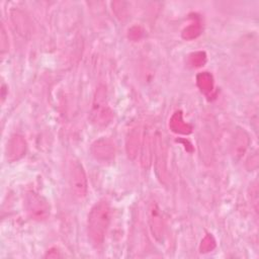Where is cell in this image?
<instances>
[{
    "instance_id": "7a4b0ae2",
    "label": "cell",
    "mask_w": 259,
    "mask_h": 259,
    "mask_svg": "<svg viewBox=\"0 0 259 259\" xmlns=\"http://www.w3.org/2000/svg\"><path fill=\"white\" fill-rule=\"evenodd\" d=\"M113 119V111L109 106L106 88L102 85L96 88L91 109L90 120L96 127H106Z\"/></svg>"
},
{
    "instance_id": "5b68a950",
    "label": "cell",
    "mask_w": 259,
    "mask_h": 259,
    "mask_svg": "<svg viewBox=\"0 0 259 259\" xmlns=\"http://www.w3.org/2000/svg\"><path fill=\"white\" fill-rule=\"evenodd\" d=\"M148 223L152 236L158 242L164 240L165 234V223L163 219V213L156 201H151L148 205Z\"/></svg>"
},
{
    "instance_id": "277c9868",
    "label": "cell",
    "mask_w": 259,
    "mask_h": 259,
    "mask_svg": "<svg viewBox=\"0 0 259 259\" xmlns=\"http://www.w3.org/2000/svg\"><path fill=\"white\" fill-rule=\"evenodd\" d=\"M69 177L72 193L77 199L82 200L83 198L86 197L88 190L87 177L82 164H80L78 161L72 162Z\"/></svg>"
},
{
    "instance_id": "9c48e42d",
    "label": "cell",
    "mask_w": 259,
    "mask_h": 259,
    "mask_svg": "<svg viewBox=\"0 0 259 259\" xmlns=\"http://www.w3.org/2000/svg\"><path fill=\"white\" fill-rule=\"evenodd\" d=\"M26 150L24 139L19 135H14L10 138L6 147V158L8 161L13 162L20 159Z\"/></svg>"
},
{
    "instance_id": "3957f363",
    "label": "cell",
    "mask_w": 259,
    "mask_h": 259,
    "mask_svg": "<svg viewBox=\"0 0 259 259\" xmlns=\"http://www.w3.org/2000/svg\"><path fill=\"white\" fill-rule=\"evenodd\" d=\"M24 208L28 218L35 222L46 221L51 212L48 200L34 191L26 193L24 197Z\"/></svg>"
},
{
    "instance_id": "7c38bea8",
    "label": "cell",
    "mask_w": 259,
    "mask_h": 259,
    "mask_svg": "<svg viewBox=\"0 0 259 259\" xmlns=\"http://www.w3.org/2000/svg\"><path fill=\"white\" fill-rule=\"evenodd\" d=\"M139 131L137 128H133L128 132L126 138V154L131 160H135L138 154L139 149Z\"/></svg>"
},
{
    "instance_id": "2e32d148",
    "label": "cell",
    "mask_w": 259,
    "mask_h": 259,
    "mask_svg": "<svg viewBox=\"0 0 259 259\" xmlns=\"http://www.w3.org/2000/svg\"><path fill=\"white\" fill-rule=\"evenodd\" d=\"M215 248V240L214 238L210 235L207 234L203 237V239L200 242L199 245V251L201 253H208L210 251H212Z\"/></svg>"
},
{
    "instance_id": "5bb4252c",
    "label": "cell",
    "mask_w": 259,
    "mask_h": 259,
    "mask_svg": "<svg viewBox=\"0 0 259 259\" xmlns=\"http://www.w3.org/2000/svg\"><path fill=\"white\" fill-rule=\"evenodd\" d=\"M258 180H254L249 188H248V197L251 201V204L256 212H258V201H259V188H258Z\"/></svg>"
},
{
    "instance_id": "52a82bcc",
    "label": "cell",
    "mask_w": 259,
    "mask_h": 259,
    "mask_svg": "<svg viewBox=\"0 0 259 259\" xmlns=\"http://www.w3.org/2000/svg\"><path fill=\"white\" fill-rule=\"evenodd\" d=\"M250 140L248 134L243 128H237L231 143V155L234 161H238L246 153Z\"/></svg>"
},
{
    "instance_id": "9a60e30c",
    "label": "cell",
    "mask_w": 259,
    "mask_h": 259,
    "mask_svg": "<svg viewBox=\"0 0 259 259\" xmlns=\"http://www.w3.org/2000/svg\"><path fill=\"white\" fill-rule=\"evenodd\" d=\"M206 63V55L204 52H194L188 56V64L192 68H199Z\"/></svg>"
},
{
    "instance_id": "e0dca14e",
    "label": "cell",
    "mask_w": 259,
    "mask_h": 259,
    "mask_svg": "<svg viewBox=\"0 0 259 259\" xmlns=\"http://www.w3.org/2000/svg\"><path fill=\"white\" fill-rule=\"evenodd\" d=\"M143 35V29L141 26H133L128 29V37L132 40H138Z\"/></svg>"
},
{
    "instance_id": "4fadbf2b",
    "label": "cell",
    "mask_w": 259,
    "mask_h": 259,
    "mask_svg": "<svg viewBox=\"0 0 259 259\" xmlns=\"http://www.w3.org/2000/svg\"><path fill=\"white\" fill-rule=\"evenodd\" d=\"M201 29H202L201 22L199 18L196 16V17H193L191 22L186 27H184L181 35L186 40H192L201 33Z\"/></svg>"
},
{
    "instance_id": "30bf717a",
    "label": "cell",
    "mask_w": 259,
    "mask_h": 259,
    "mask_svg": "<svg viewBox=\"0 0 259 259\" xmlns=\"http://www.w3.org/2000/svg\"><path fill=\"white\" fill-rule=\"evenodd\" d=\"M169 127L175 134L188 135L192 132V126L183 119V114L180 110L175 111L169 120Z\"/></svg>"
},
{
    "instance_id": "8992f818",
    "label": "cell",
    "mask_w": 259,
    "mask_h": 259,
    "mask_svg": "<svg viewBox=\"0 0 259 259\" xmlns=\"http://www.w3.org/2000/svg\"><path fill=\"white\" fill-rule=\"evenodd\" d=\"M94 159L101 162H109L114 158L115 148L113 142L108 138H100L96 140L90 148Z\"/></svg>"
},
{
    "instance_id": "ba28073f",
    "label": "cell",
    "mask_w": 259,
    "mask_h": 259,
    "mask_svg": "<svg viewBox=\"0 0 259 259\" xmlns=\"http://www.w3.org/2000/svg\"><path fill=\"white\" fill-rule=\"evenodd\" d=\"M154 134L151 126H147L144 132L142 141V151H141V164L144 168H149L152 163L153 149H154Z\"/></svg>"
},
{
    "instance_id": "8fae6325",
    "label": "cell",
    "mask_w": 259,
    "mask_h": 259,
    "mask_svg": "<svg viewBox=\"0 0 259 259\" xmlns=\"http://www.w3.org/2000/svg\"><path fill=\"white\" fill-rule=\"evenodd\" d=\"M196 85L203 94L209 95L214 89V81L212 75L208 72L199 73L196 76Z\"/></svg>"
},
{
    "instance_id": "6da1fadb",
    "label": "cell",
    "mask_w": 259,
    "mask_h": 259,
    "mask_svg": "<svg viewBox=\"0 0 259 259\" xmlns=\"http://www.w3.org/2000/svg\"><path fill=\"white\" fill-rule=\"evenodd\" d=\"M111 206L105 199L98 200L90 209L87 219L88 239L94 247L100 246L111 222Z\"/></svg>"
}]
</instances>
